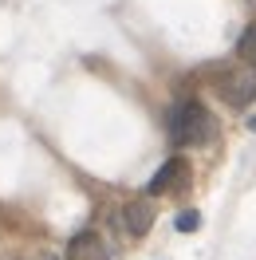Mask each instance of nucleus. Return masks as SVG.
Here are the masks:
<instances>
[{
	"label": "nucleus",
	"mask_w": 256,
	"mask_h": 260,
	"mask_svg": "<svg viewBox=\"0 0 256 260\" xmlns=\"http://www.w3.org/2000/svg\"><path fill=\"white\" fill-rule=\"evenodd\" d=\"M213 130H217V122H213V114L197 99L177 103L174 114H170V138H174L177 146H201V142L213 138Z\"/></svg>",
	"instance_id": "f257e3e1"
},
{
	"label": "nucleus",
	"mask_w": 256,
	"mask_h": 260,
	"mask_svg": "<svg viewBox=\"0 0 256 260\" xmlns=\"http://www.w3.org/2000/svg\"><path fill=\"white\" fill-rule=\"evenodd\" d=\"M221 95L225 103H233V107H248L256 99V71H225L221 75Z\"/></svg>",
	"instance_id": "f03ea898"
},
{
	"label": "nucleus",
	"mask_w": 256,
	"mask_h": 260,
	"mask_svg": "<svg viewBox=\"0 0 256 260\" xmlns=\"http://www.w3.org/2000/svg\"><path fill=\"white\" fill-rule=\"evenodd\" d=\"M67 260H111V252L95 229H83L67 241Z\"/></svg>",
	"instance_id": "7ed1b4c3"
},
{
	"label": "nucleus",
	"mask_w": 256,
	"mask_h": 260,
	"mask_svg": "<svg viewBox=\"0 0 256 260\" xmlns=\"http://www.w3.org/2000/svg\"><path fill=\"white\" fill-rule=\"evenodd\" d=\"M189 178V166H185V158H170V162L162 166L158 174L150 178V185H146V193L150 197H158V193H174L181 181Z\"/></svg>",
	"instance_id": "20e7f679"
},
{
	"label": "nucleus",
	"mask_w": 256,
	"mask_h": 260,
	"mask_svg": "<svg viewBox=\"0 0 256 260\" xmlns=\"http://www.w3.org/2000/svg\"><path fill=\"white\" fill-rule=\"evenodd\" d=\"M122 225H126L130 237H146L150 225H154V205L150 201H130L126 209H122Z\"/></svg>",
	"instance_id": "39448f33"
},
{
	"label": "nucleus",
	"mask_w": 256,
	"mask_h": 260,
	"mask_svg": "<svg viewBox=\"0 0 256 260\" xmlns=\"http://www.w3.org/2000/svg\"><path fill=\"white\" fill-rule=\"evenodd\" d=\"M237 55H240L248 67H256V24H248V28L240 32V40H237Z\"/></svg>",
	"instance_id": "423d86ee"
},
{
	"label": "nucleus",
	"mask_w": 256,
	"mask_h": 260,
	"mask_svg": "<svg viewBox=\"0 0 256 260\" xmlns=\"http://www.w3.org/2000/svg\"><path fill=\"white\" fill-rule=\"evenodd\" d=\"M174 229H177V233H193V229H201V213H197V209H181L174 217Z\"/></svg>",
	"instance_id": "0eeeda50"
},
{
	"label": "nucleus",
	"mask_w": 256,
	"mask_h": 260,
	"mask_svg": "<svg viewBox=\"0 0 256 260\" xmlns=\"http://www.w3.org/2000/svg\"><path fill=\"white\" fill-rule=\"evenodd\" d=\"M40 260H59V256H51V252H44V256H40Z\"/></svg>",
	"instance_id": "6e6552de"
}]
</instances>
